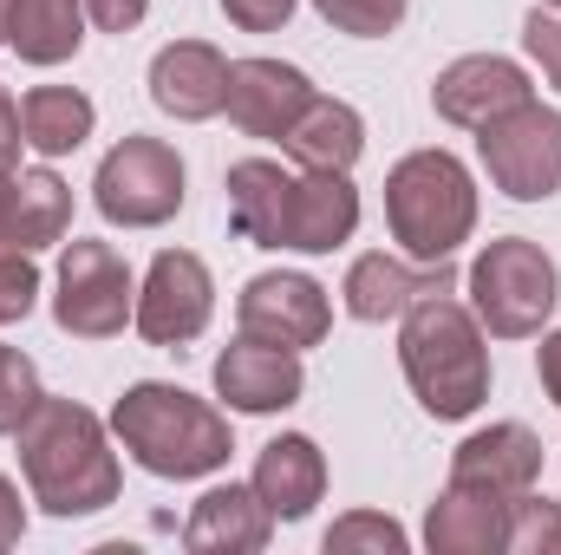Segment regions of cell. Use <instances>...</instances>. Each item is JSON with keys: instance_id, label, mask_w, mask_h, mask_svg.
<instances>
[{"instance_id": "obj_36", "label": "cell", "mask_w": 561, "mask_h": 555, "mask_svg": "<svg viewBox=\"0 0 561 555\" xmlns=\"http://www.w3.org/2000/svg\"><path fill=\"white\" fill-rule=\"evenodd\" d=\"M536 373H542V393L556 399V412H561V327L542 340V353H536Z\"/></svg>"}, {"instance_id": "obj_18", "label": "cell", "mask_w": 561, "mask_h": 555, "mask_svg": "<svg viewBox=\"0 0 561 555\" xmlns=\"http://www.w3.org/2000/svg\"><path fill=\"white\" fill-rule=\"evenodd\" d=\"M268 536H275V510L255 497V484L203 490L190 523H183V543L196 555H255V550H268Z\"/></svg>"}, {"instance_id": "obj_16", "label": "cell", "mask_w": 561, "mask_h": 555, "mask_svg": "<svg viewBox=\"0 0 561 555\" xmlns=\"http://www.w3.org/2000/svg\"><path fill=\"white\" fill-rule=\"evenodd\" d=\"M307 99H313V86H307V72L300 66H280V59H236L229 66V118H236V132H249V138H287V125L307 112Z\"/></svg>"}, {"instance_id": "obj_19", "label": "cell", "mask_w": 561, "mask_h": 555, "mask_svg": "<svg viewBox=\"0 0 561 555\" xmlns=\"http://www.w3.org/2000/svg\"><path fill=\"white\" fill-rule=\"evenodd\" d=\"M255 497L275 510V523H300L320 497H327V457H320V444L313 438H300V431H280L275 444H262V457H255Z\"/></svg>"}, {"instance_id": "obj_4", "label": "cell", "mask_w": 561, "mask_h": 555, "mask_svg": "<svg viewBox=\"0 0 561 555\" xmlns=\"http://www.w3.org/2000/svg\"><path fill=\"white\" fill-rule=\"evenodd\" d=\"M386 223L412 262H450L477 229V183L450 150H412L386 177Z\"/></svg>"}, {"instance_id": "obj_6", "label": "cell", "mask_w": 561, "mask_h": 555, "mask_svg": "<svg viewBox=\"0 0 561 555\" xmlns=\"http://www.w3.org/2000/svg\"><path fill=\"white\" fill-rule=\"evenodd\" d=\"M92 203L118 229H163L183 209V157H176V144L144 138V132L112 144L99 177H92Z\"/></svg>"}, {"instance_id": "obj_24", "label": "cell", "mask_w": 561, "mask_h": 555, "mask_svg": "<svg viewBox=\"0 0 561 555\" xmlns=\"http://www.w3.org/2000/svg\"><path fill=\"white\" fill-rule=\"evenodd\" d=\"M72 229V183L59 170H20L13 177V216H7V242L13 249H53Z\"/></svg>"}, {"instance_id": "obj_11", "label": "cell", "mask_w": 561, "mask_h": 555, "mask_svg": "<svg viewBox=\"0 0 561 555\" xmlns=\"http://www.w3.org/2000/svg\"><path fill=\"white\" fill-rule=\"evenodd\" d=\"M529 99H536L529 72H523L516 59H503V53H463V59H450V66L437 72V86H431L437 118H444V125H463V132H483L490 118H503V112H516V105H529Z\"/></svg>"}, {"instance_id": "obj_28", "label": "cell", "mask_w": 561, "mask_h": 555, "mask_svg": "<svg viewBox=\"0 0 561 555\" xmlns=\"http://www.w3.org/2000/svg\"><path fill=\"white\" fill-rule=\"evenodd\" d=\"M412 543L392 517H373V510H353L327 530V555H359V550H379V555H399Z\"/></svg>"}, {"instance_id": "obj_23", "label": "cell", "mask_w": 561, "mask_h": 555, "mask_svg": "<svg viewBox=\"0 0 561 555\" xmlns=\"http://www.w3.org/2000/svg\"><path fill=\"white\" fill-rule=\"evenodd\" d=\"M7 46L26 66H66L85 46V0H13Z\"/></svg>"}, {"instance_id": "obj_31", "label": "cell", "mask_w": 561, "mask_h": 555, "mask_svg": "<svg viewBox=\"0 0 561 555\" xmlns=\"http://www.w3.org/2000/svg\"><path fill=\"white\" fill-rule=\"evenodd\" d=\"M523 46H529V59L542 66V79L561 92V13L556 7H536V13L523 20Z\"/></svg>"}, {"instance_id": "obj_10", "label": "cell", "mask_w": 561, "mask_h": 555, "mask_svg": "<svg viewBox=\"0 0 561 555\" xmlns=\"http://www.w3.org/2000/svg\"><path fill=\"white\" fill-rule=\"evenodd\" d=\"M236 320H242V333H255V340H275V347H320L327 340V327H333V301H327V287L313 275H255L242 287V301H236Z\"/></svg>"}, {"instance_id": "obj_27", "label": "cell", "mask_w": 561, "mask_h": 555, "mask_svg": "<svg viewBox=\"0 0 561 555\" xmlns=\"http://www.w3.org/2000/svg\"><path fill=\"white\" fill-rule=\"evenodd\" d=\"M313 7L333 33H353V39H386L405 20V0H313Z\"/></svg>"}, {"instance_id": "obj_35", "label": "cell", "mask_w": 561, "mask_h": 555, "mask_svg": "<svg viewBox=\"0 0 561 555\" xmlns=\"http://www.w3.org/2000/svg\"><path fill=\"white\" fill-rule=\"evenodd\" d=\"M26 536V503H20V490L0 477V550H13Z\"/></svg>"}, {"instance_id": "obj_14", "label": "cell", "mask_w": 561, "mask_h": 555, "mask_svg": "<svg viewBox=\"0 0 561 555\" xmlns=\"http://www.w3.org/2000/svg\"><path fill=\"white\" fill-rule=\"evenodd\" d=\"M150 105L176 125H203L229 105V59L209 39H176L150 59Z\"/></svg>"}, {"instance_id": "obj_3", "label": "cell", "mask_w": 561, "mask_h": 555, "mask_svg": "<svg viewBox=\"0 0 561 555\" xmlns=\"http://www.w3.org/2000/svg\"><path fill=\"white\" fill-rule=\"evenodd\" d=\"M112 438L131 451V464H144L150 477H170V484L209 477L236 451L229 418L209 399H196L183 386H163V380H144L112 406Z\"/></svg>"}, {"instance_id": "obj_29", "label": "cell", "mask_w": 561, "mask_h": 555, "mask_svg": "<svg viewBox=\"0 0 561 555\" xmlns=\"http://www.w3.org/2000/svg\"><path fill=\"white\" fill-rule=\"evenodd\" d=\"M33 406H39V366L20 347H0V431H20Z\"/></svg>"}, {"instance_id": "obj_7", "label": "cell", "mask_w": 561, "mask_h": 555, "mask_svg": "<svg viewBox=\"0 0 561 555\" xmlns=\"http://www.w3.org/2000/svg\"><path fill=\"white\" fill-rule=\"evenodd\" d=\"M53 287H59L53 294V320L72 340H112L138 314L131 262L112 242H66V262H59V281Z\"/></svg>"}, {"instance_id": "obj_13", "label": "cell", "mask_w": 561, "mask_h": 555, "mask_svg": "<svg viewBox=\"0 0 561 555\" xmlns=\"http://www.w3.org/2000/svg\"><path fill=\"white\" fill-rule=\"evenodd\" d=\"M457 287V269L450 262H399V256H359L346 269V314L379 327V320H405V307H419L424 294H450Z\"/></svg>"}, {"instance_id": "obj_9", "label": "cell", "mask_w": 561, "mask_h": 555, "mask_svg": "<svg viewBox=\"0 0 561 555\" xmlns=\"http://www.w3.org/2000/svg\"><path fill=\"white\" fill-rule=\"evenodd\" d=\"M216 314V281H209V262L190 256V249H163L150 262V275L138 287V333L150 347H190Z\"/></svg>"}, {"instance_id": "obj_5", "label": "cell", "mask_w": 561, "mask_h": 555, "mask_svg": "<svg viewBox=\"0 0 561 555\" xmlns=\"http://www.w3.org/2000/svg\"><path fill=\"white\" fill-rule=\"evenodd\" d=\"M561 301V269L556 256L529 236H496L477 262H470V314L496 333V340H529L549 327Z\"/></svg>"}, {"instance_id": "obj_34", "label": "cell", "mask_w": 561, "mask_h": 555, "mask_svg": "<svg viewBox=\"0 0 561 555\" xmlns=\"http://www.w3.org/2000/svg\"><path fill=\"white\" fill-rule=\"evenodd\" d=\"M20 144H26V132H20V105H13L7 86H0V170L20 163Z\"/></svg>"}, {"instance_id": "obj_20", "label": "cell", "mask_w": 561, "mask_h": 555, "mask_svg": "<svg viewBox=\"0 0 561 555\" xmlns=\"http://www.w3.org/2000/svg\"><path fill=\"white\" fill-rule=\"evenodd\" d=\"M229 229L255 249H287V190L294 177L268 157H242L229 163Z\"/></svg>"}, {"instance_id": "obj_26", "label": "cell", "mask_w": 561, "mask_h": 555, "mask_svg": "<svg viewBox=\"0 0 561 555\" xmlns=\"http://www.w3.org/2000/svg\"><path fill=\"white\" fill-rule=\"evenodd\" d=\"M510 555H561V503L536 490L510 497Z\"/></svg>"}, {"instance_id": "obj_2", "label": "cell", "mask_w": 561, "mask_h": 555, "mask_svg": "<svg viewBox=\"0 0 561 555\" xmlns=\"http://www.w3.org/2000/svg\"><path fill=\"white\" fill-rule=\"evenodd\" d=\"M399 366H405V380H412V393L431 418H470L490 399L483 320L457 294H424L419 307H405Z\"/></svg>"}, {"instance_id": "obj_38", "label": "cell", "mask_w": 561, "mask_h": 555, "mask_svg": "<svg viewBox=\"0 0 561 555\" xmlns=\"http://www.w3.org/2000/svg\"><path fill=\"white\" fill-rule=\"evenodd\" d=\"M542 7H556V13H561V0H542Z\"/></svg>"}, {"instance_id": "obj_32", "label": "cell", "mask_w": 561, "mask_h": 555, "mask_svg": "<svg viewBox=\"0 0 561 555\" xmlns=\"http://www.w3.org/2000/svg\"><path fill=\"white\" fill-rule=\"evenodd\" d=\"M222 13L242 26V33H280L294 20V0H222Z\"/></svg>"}, {"instance_id": "obj_1", "label": "cell", "mask_w": 561, "mask_h": 555, "mask_svg": "<svg viewBox=\"0 0 561 555\" xmlns=\"http://www.w3.org/2000/svg\"><path fill=\"white\" fill-rule=\"evenodd\" d=\"M20 471L26 490L46 517H92L105 503H118V451L99 412H85L79 399H53L39 393V406L20 418Z\"/></svg>"}, {"instance_id": "obj_37", "label": "cell", "mask_w": 561, "mask_h": 555, "mask_svg": "<svg viewBox=\"0 0 561 555\" xmlns=\"http://www.w3.org/2000/svg\"><path fill=\"white\" fill-rule=\"evenodd\" d=\"M7 20H13V0H0V39H7Z\"/></svg>"}, {"instance_id": "obj_8", "label": "cell", "mask_w": 561, "mask_h": 555, "mask_svg": "<svg viewBox=\"0 0 561 555\" xmlns=\"http://www.w3.org/2000/svg\"><path fill=\"white\" fill-rule=\"evenodd\" d=\"M477 157L510 203H549L561 190V112L529 99V105L490 118L477 132Z\"/></svg>"}, {"instance_id": "obj_25", "label": "cell", "mask_w": 561, "mask_h": 555, "mask_svg": "<svg viewBox=\"0 0 561 555\" xmlns=\"http://www.w3.org/2000/svg\"><path fill=\"white\" fill-rule=\"evenodd\" d=\"M92 125H99V105H92L79 86H33V92L20 99V132H26V144H33L39 157L79 150V144L92 138Z\"/></svg>"}, {"instance_id": "obj_15", "label": "cell", "mask_w": 561, "mask_h": 555, "mask_svg": "<svg viewBox=\"0 0 561 555\" xmlns=\"http://www.w3.org/2000/svg\"><path fill=\"white\" fill-rule=\"evenodd\" d=\"M216 393L236 406V412L262 418V412H287L300 393H307V373H300V353L275 347V340H255L242 333L222 360H216Z\"/></svg>"}, {"instance_id": "obj_22", "label": "cell", "mask_w": 561, "mask_h": 555, "mask_svg": "<svg viewBox=\"0 0 561 555\" xmlns=\"http://www.w3.org/2000/svg\"><path fill=\"white\" fill-rule=\"evenodd\" d=\"M287 157L300 170H353L359 150H366V118L346 105V99H307V112L287 125Z\"/></svg>"}, {"instance_id": "obj_30", "label": "cell", "mask_w": 561, "mask_h": 555, "mask_svg": "<svg viewBox=\"0 0 561 555\" xmlns=\"http://www.w3.org/2000/svg\"><path fill=\"white\" fill-rule=\"evenodd\" d=\"M33 301H39V269H33V256L0 242V327L26 320V314H33Z\"/></svg>"}, {"instance_id": "obj_33", "label": "cell", "mask_w": 561, "mask_h": 555, "mask_svg": "<svg viewBox=\"0 0 561 555\" xmlns=\"http://www.w3.org/2000/svg\"><path fill=\"white\" fill-rule=\"evenodd\" d=\"M144 13H150V0H85V20L99 33H131Z\"/></svg>"}, {"instance_id": "obj_17", "label": "cell", "mask_w": 561, "mask_h": 555, "mask_svg": "<svg viewBox=\"0 0 561 555\" xmlns=\"http://www.w3.org/2000/svg\"><path fill=\"white\" fill-rule=\"evenodd\" d=\"M359 229V190L346 170H307L287 190V249L294 256H333Z\"/></svg>"}, {"instance_id": "obj_12", "label": "cell", "mask_w": 561, "mask_h": 555, "mask_svg": "<svg viewBox=\"0 0 561 555\" xmlns=\"http://www.w3.org/2000/svg\"><path fill=\"white\" fill-rule=\"evenodd\" d=\"M536 477H542V438L529 424H516V418H503L490 431H470L450 451V484L457 490H483V497L510 503V497L536 490Z\"/></svg>"}, {"instance_id": "obj_21", "label": "cell", "mask_w": 561, "mask_h": 555, "mask_svg": "<svg viewBox=\"0 0 561 555\" xmlns=\"http://www.w3.org/2000/svg\"><path fill=\"white\" fill-rule=\"evenodd\" d=\"M424 543L431 555H496L510 550V503L483 497V490H444L424 517Z\"/></svg>"}]
</instances>
